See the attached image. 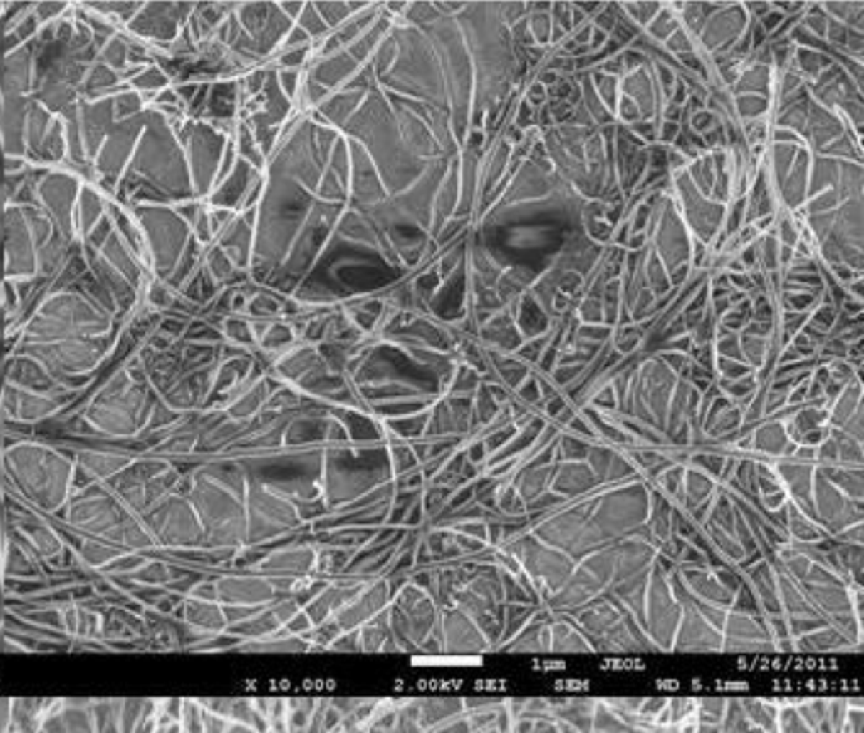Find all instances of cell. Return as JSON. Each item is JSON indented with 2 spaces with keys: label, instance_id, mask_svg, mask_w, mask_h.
<instances>
[{
  "label": "cell",
  "instance_id": "obj_4",
  "mask_svg": "<svg viewBox=\"0 0 864 733\" xmlns=\"http://www.w3.org/2000/svg\"><path fill=\"white\" fill-rule=\"evenodd\" d=\"M9 360H11V343H9V323L4 292L0 291V444L4 439V396L7 387Z\"/></svg>",
  "mask_w": 864,
  "mask_h": 733
},
{
  "label": "cell",
  "instance_id": "obj_17",
  "mask_svg": "<svg viewBox=\"0 0 864 733\" xmlns=\"http://www.w3.org/2000/svg\"><path fill=\"white\" fill-rule=\"evenodd\" d=\"M527 102L532 105L534 108H541L543 105L547 103V90L546 86L538 83V81H534L532 85L529 86L527 90Z\"/></svg>",
  "mask_w": 864,
  "mask_h": 733
},
{
  "label": "cell",
  "instance_id": "obj_15",
  "mask_svg": "<svg viewBox=\"0 0 864 733\" xmlns=\"http://www.w3.org/2000/svg\"><path fill=\"white\" fill-rule=\"evenodd\" d=\"M680 134V127L679 123L675 122H662L660 127H657V140L660 145H670L674 144V140L677 139V135Z\"/></svg>",
  "mask_w": 864,
  "mask_h": 733
},
{
  "label": "cell",
  "instance_id": "obj_18",
  "mask_svg": "<svg viewBox=\"0 0 864 733\" xmlns=\"http://www.w3.org/2000/svg\"><path fill=\"white\" fill-rule=\"evenodd\" d=\"M662 117H664L665 122H675L679 123L680 118H682V107H679V105L674 103H667L662 107Z\"/></svg>",
  "mask_w": 864,
  "mask_h": 733
},
{
  "label": "cell",
  "instance_id": "obj_6",
  "mask_svg": "<svg viewBox=\"0 0 864 733\" xmlns=\"http://www.w3.org/2000/svg\"><path fill=\"white\" fill-rule=\"evenodd\" d=\"M4 554H6V498L0 487V650L4 649L2 635L6 624V578H4Z\"/></svg>",
  "mask_w": 864,
  "mask_h": 733
},
{
  "label": "cell",
  "instance_id": "obj_14",
  "mask_svg": "<svg viewBox=\"0 0 864 733\" xmlns=\"http://www.w3.org/2000/svg\"><path fill=\"white\" fill-rule=\"evenodd\" d=\"M628 129L632 130L640 140L645 142V144L647 142L652 144V142L657 140V123L653 121H638L632 123Z\"/></svg>",
  "mask_w": 864,
  "mask_h": 733
},
{
  "label": "cell",
  "instance_id": "obj_16",
  "mask_svg": "<svg viewBox=\"0 0 864 733\" xmlns=\"http://www.w3.org/2000/svg\"><path fill=\"white\" fill-rule=\"evenodd\" d=\"M784 21H785V14L771 7L770 11H768L758 22H760V26L763 27V31H765L766 34H771L774 31L779 29L780 24Z\"/></svg>",
  "mask_w": 864,
  "mask_h": 733
},
{
  "label": "cell",
  "instance_id": "obj_10",
  "mask_svg": "<svg viewBox=\"0 0 864 733\" xmlns=\"http://www.w3.org/2000/svg\"><path fill=\"white\" fill-rule=\"evenodd\" d=\"M839 201H840V196H839L838 188L836 186L829 188V190L812 196L811 201H808V205H807V213L817 215V213L832 212V210H836V206H838Z\"/></svg>",
  "mask_w": 864,
  "mask_h": 733
},
{
  "label": "cell",
  "instance_id": "obj_13",
  "mask_svg": "<svg viewBox=\"0 0 864 733\" xmlns=\"http://www.w3.org/2000/svg\"><path fill=\"white\" fill-rule=\"evenodd\" d=\"M616 112L620 113L621 121L628 123V125H632V123L642 121V116H640V110L637 107V103H635L632 98L625 97V95H620L618 107H616Z\"/></svg>",
  "mask_w": 864,
  "mask_h": 733
},
{
  "label": "cell",
  "instance_id": "obj_7",
  "mask_svg": "<svg viewBox=\"0 0 864 733\" xmlns=\"http://www.w3.org/2000/svg\"><path fill=\"white\" fill-rule=\"evenodd\" d=\"M679 29V21L675 12L670 7H662L655 19L647 26L648 36L657 41H667L675 31Z\"/></svg>",
  "mask_w": 864,
  "mask_h": 733
},
{
  "label": "cell",
  "instance_id": "obj_11",
  "mask_svg": "<svg viewBox=\"0 0 864 733\" xmlns=\"http://www.w3.org/2000/svg\"><path fill=\"white\" fill-rule=\"evenodd\" d=\"M744 215H746V196L736 200L733 208H729L728 223H726V232L729 233L728 237L741 230L743 222H744Z\"/></svg>",
  "mask_w": 864,
  "mask_h": 733
},
{
  "label": "cell",
  "instance_id": "obj_5",
  "mask_svg": "<svg viewBox=\"0 0 864 733\" xmlns=\"http://www.w3.org/2000/svg\"><path fill=\"white\" fill-rule=\"evenodd\" d=\"M768 86L771 88V71L770 66H763V65H753L751 68H748L746 71L739 73V78L736 80V88L734 93L739 95L743 93V91H758V93H765L766 98H770L771 91L768 90Z\"/></svg>",
  "mask_w": 864,
  "mask_h": 733
},
{
  "label": "cell",
  "instance_id": "obj_9",
  "mask_svg": "<svg viewBox=\"0 0 864 733\" xmlns=\"http://www.w3.org/2000/svg\"><path fill=\"white\" fill-rule=\"evenodd\" d=\"M529 26H530V31H532L534 39H536V44L547 48V44L551 43V33H552L551 14L534 12L532 16L529 17Z\"/></svg>",
  "mask_w": 864,
  "mask_h": 733
},
{
  "label": "cell",
  "instance_id": "obj_12",
  "mask_svg": "<svg viewBox=\"0 0 864 733\" xmlns=\"http://www.w3.org/2000/svg\"><path fill=\"white\" fill-rule=\"evenodd\" d=\"M665 48L675 54L694 51L692 41H690V34L685 29L675 31V33L665 41Z\"/></svg>",
  "mask_w": 864,
  "mask_h": 733
},
{
  "label": "cell",
  "instance_id": "obj_3",
  "mask_svg": "<svg viewBox=\"0 0 864 733\" xmlns=\"http://www.w3.org/2000/svg\"><path fill=\"white\" fill-rule=\"evenodd\" d=\"M7 6H0V291L4 282V212L7 200V163L4 149V21H6Z\"/></svg>",
  "mask_w": 864,
  "mask_h": 733
},
{
  "label": "cell",
  "instance_id": "obj_2",
  "mask_svg": "<svg viewBox=\"0 0 864 733\" xmlns=\"http://www.w3.org/2000/svg\"><path fill=\"white\" fill-rule=\"evenodd\" d=\"M4 496L46 517H58L78 487L68 444L36 434H4L0 444Z\"/></svg>",
  "mask_w": 864,
  "mask_h": 733
},
{
  "label": "cell",
  "instance_id": "obj_8",
  "mask_svg": "<svg viewBox=\"0 0 864 733\" xmlns=\"http://www.w3.org/2000/svg\"><path fill=\"white\" fill-rule=\"evenodd\" d=\"M736 110H738V113L743 118H749V121H755L756 117L763 116V113L768 112V108H770V100L766 97H756V95H738V98H736Z\"/></svg>",
  "mask_w": 864,
  "mask_h": 733
},
{
  "label": "cell",
  "instance_id": "obj_1",
  "mask_svg": "<svg viewBox=\"0 0 864 733\" xmlns=\"http://www.w3.org/2000/svg\"><path fill=\"white\" fill-rule=\"evenodd\" d=\"M176 418L162 409L135 355V332L127 322L115 354L71 409L36 436L66 443L137 448Z\"/></svg>",
  "mask_w": 864,
  "mask_h": 733
}]
</instances>
